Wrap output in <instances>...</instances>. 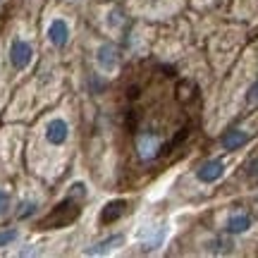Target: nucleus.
I'll return each instance as SVG.
<instances>
[{
    "mask_svg": "<svg viewBox=\"0 0 258 258\" xmlns=\"http://www.w3.org/2000/svg\"><path fill=\"white\" fill-rule=\"evenodd\" d=\"M79 213H82V208H79V203L74 201L72 194H70L57 208H53V213L48 215L46 220H43V227H46V230H50V227H64V225H70L72 220H77Z\"/></svg>",
    "mask_w": 258,
    "mask_h": 258,
    "instance_id": "obj_1",
    "label": "nucleus"
},
{
    "mask_svg": "<svg viewBox=\"0 0 258 258\" xmlns=\"http://www.w3.org/2000/svg\"><path fill=\"white\" fill-rule=\"evenodd\" d=\"M137 153L144 163H148L160 153H165V144L156 132H141V134H137Z\"/></svg>",
    "mask_w": 258,
    "mask_h": 258,
    "instance_id": "obj_2",
    "label": "nucleus"
},
{
    "mask_svg": "<svg viewBox=\"0 0 258 258\" xmlns=\"http://www.w3.org/2000/svg\"><path fill=\"white\" fill-rule=\"evenodd\" d=\"M31 57H34V48H31L29 41H24V38H15V41L10 43V64H12L15 72L27 70L29 62H31Z\"/></svg>",
    "mask_w": 258,
    "mask_h": 258,
    "instance_id": "obj_3",
    "label": "nucleus"
},
{
    "mask_svg": "<svg viewBox=\"0 0 258 258\" xmlns=\"http://www.w3.org/2000/svg\"><path fill=\"white\" fill-rule=\"evenodd\" d=\"M46 139H48V144H53V146H62L64 141L70 139V124H67V120L53 117L46 127Z\"/></svg>",
    "mask_w": 258,
    "mask_h": 258,
    "instance_id": "obj_4",
    "label": "nucleus"
},
{
    "mask_svg": "<svg viewBox=\"0 0 258 258\" xmlns=\"http://www.w3.org/2000/svg\"><path fill=\"white\" fill-rule=\"evenodd\" d=\"M222 175H225L222 160H206V163H201L199 170H196V177L201 179L203 184H213V182H218Z\"/></svg>",
    "mask_w": 258,
    "mask_h": 258,
    "instance_id": "obj_5",
    "label": "nucleus"
},
{
    "mask_svg": "<svg viewBox=\"0 0 258 258\" xmlns=\"http://www.w3.org/2000/svg\"><path fill=\"white\" fill-rule=\"evenodd\" d=\"M48 41L55 48H62L67 41H70V27L64 19H53L48 24Z\"/></svg>",
    "mask_w": 258,
    "mask_h": 258,
    "instance_id": "obj_6",
    "label": "nucleus"
},
{
    "mask_svg": "<svg viewBox=\"0 0 258 258\" xmlns=\"http://www.w3.org/2000/svg\"><path fill=\"white\" fill-rule=\"evenodd\" d=\"M127 213V201H122V199H117V201H110L105 203V208L101 211V222L103 225H110V222H117Z\"/></svg>",
    "mask_w": 258,
    "mask_h": 258,
    "instance_id": "obj_7",
    "label": "nucleus"
},
{
    "mask_svg": "<svg viewBox=\"0 0 258 258\" xmlns=\"http://www.w3.org/2000/svg\"><path fill=\"white\" fill-rule=\"evenodd\" d=\"M96 62L101 64V70L112 72V70L117 67V50H115L110 43L101 46V48H98V55H96Z\"/></svg>",
    "mask_w": 258,
    "mask_h": 258,
    "instance_id": "obj_8",
    "label": "nucleus"
},
{
    "mask_svg": "<svg viewBox=\"0 0 258 258\" xmlns=\"http://www.w3.org/2000/svg\"><path fill=\"white\" fill-rule=\"evenodd\" d=\"M246 141H249V134H246V132L230 129V132H225V137H222V148H225V151H237V148H241Z\"/></svg>",
    "mask_w": 258,
    "mask_h": 258,
    "instance_id": "obj_9",
    "label": "nucleus"
},
{
    "mask_svg": "<svg viewBox=\"0 0 258 258\" xmlns=\"http://www.w3.org/2000/svg\"><path fill=\"white\" fill-rule=\"evenodd\" d=\"M249 227H251V218L246 215V213H237V215H232L230 220H227V225H225L227 234H244Z\"/></svg>",
    "mask_w": 258,
    "mask_h": 258,
    "instance_id": "obj_10",
    "label": "nucleus"
},
{
    "mask_svg": "<svg viewBox=\"0 0 258 258\" xmlns=\"http://www.w3.org/2000/svg\"><path fill=\"white\" fill-rule=\"evenodd\" d=\"M122 241H124V237L122 234H112V237H108V239H103L101 244H96V246H91V249L86 251L89 256H98V253H105V251L115 249V246H120Z\"/></svg>",
    "mask_w": 258,
    "mask_h": 258,
    "instance_id": "obj_11",
    "label": "nucleus"
},
{
    "mask_svg": "<svg viewBox=\"0 0 258 258\" xmlns=\"http://www.w3.org/2000/svg\"><path fill=\"white\" fill-rule=\"evenodd\" d=\"M19 237V232L15 227H8V230H0V249H5L10 244H15Z\"/></svg>",
    "mask_w": 258,
    "mask_h": 258,
    "instance_id": "obj_12",
    "label": "nucleus"
},
{
    "mask_svg": "<svg viewBox=\"0 0 258 258\" xmlns=\"http://www.w3.org/2000/svg\"><path fill=\"white\" fill-rule=\"evenodd\" d=\"M36 201H24L22 206H19V211H17V220H29L34 213H36Z\"/></svg>",
    "mask_w": 258,
    "mask_h": 258,
    "instance_id": "obj_13",
    "label": "nucleus"
},
{
    "mask_svg": "<svg viewBox=\"0 0 258 258\" xmlns=\"http://www.w3.org/2000/svg\"><path fill=\"white\" fill-rule=\"evenodd\" d=\"M10 211H12V196L5 189H0V218L10 215Z\"/></svg>",
    "mask_w": 258,
    "mask_h": 258,
    "instance_id": "obj_14",
    "label": "nucleus"
},
{
    "mask_svg": "<svg viewBox=\"0 0 258 258\" xmlns=\"http://www.w3.org/2000/svg\"><path fill=\"white\" fill-rule=\"evenodd\" d=\"M246 103L249 105H253V103H258V82L251 84V89L246 91Z\"/></svg>",
    "mask_w": 258,
    "mask_h": 258,
    "instance_id": "obj_15",
    "label": "nucleus"
},
{
    "mask_svg": "<svg viewBox=\"0 0 258 258\" xmlns=\"http://www.w3.org/2000/svg\"><path fill=\"white\" fill-rule=\"evenodd\" d=\"M230 246H232V244L227 239H215V241H213V249H215V251H230Z\"/></svg>",
    "mask_w": 258,
    "mask_h": 258,
    "instance_id": "obj_16",
    "label": "nucleus"
},
{
    "mask_svg": "<svg viewBox=\"0 0 258 258\" xmlns=\"http://www.w3.org/2000/svg\"><path fill=\"white\" fill-rule=\"evenodd\" d=\"M137 122H139L137 110H127V127L129 129H137Z\"/></svg>",
    "mask_w": 258,
    "mask_h": 258,
    "instance_id": "obj_17",
    "label": "nucleus"
},
{
    "mask_svg": "<svg viewBox=\"0 0 258 258\" xmlns=\"http://www.w3.org/2000/svg\"><path fill=\"white\" fill-rule=\"evenodd\" d=\"M249 175H251V177H258V158L249 165Z\"/></svg>",
    "mask_w": 258,
    "mask_h": 258,
    "instance_id": "obj_18",
    "label": "nucleus"
}]
</instances>
